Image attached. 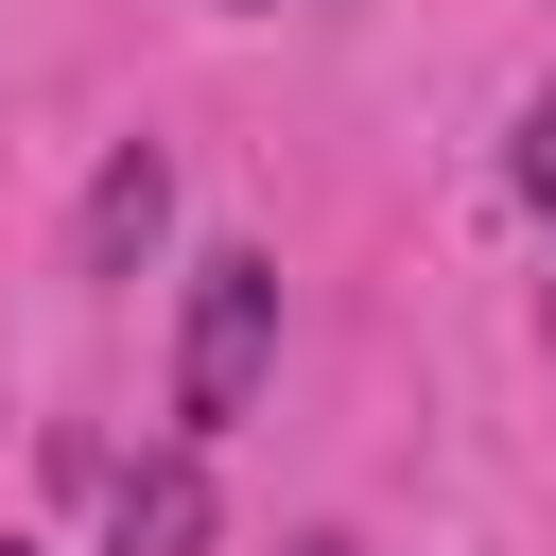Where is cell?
Listing matches in <instances>:
<instances>
[{"label":"cell","mask_w":556,"mask_h":556,"mask_svg":"<svg viewBox=\"0 0 556 556\" xmlns=\"http://www.w3.org/2000/svg\"><path fill=\"white\" fill-rule=\"evenodd\" d=\"M261 365H278V261H261V243H208V261H191V348H174V417H191V434H226V417L261 400Z\"/></svg>","instance_id":"6da1fadb"},{"label":"cell","mask_w":556,"mask_h":556,"mask_svg":"<svg viewBox=\"0 0 556 556\" xmlns=\"http://www.w3.org/2000/svg\"><path fill=\"white\" fill-rule=\"evenodd\" d=\"M156 226H174V156H156V139H122V156L87 174V226H70V261H87V278H122Z\"/></svg>","instance_id":"3957f363"},{"label":"cell","mask_w":556,"mask_h":556,"mask_svg":"<svg viewBox=\"0 0 556 556\" xmlns=\"http://www.w3.org/2000/svg\"><path fill=\"white\" fill-rule=\"evenodd\" d=\"M295 556H365V539H295Z\"/></svg>","instance_id":"5b68a950"},{"label":"cell","mask_w":556,"mask_h":556,"mask_svg":"<svg viewBox=\"0 0 556 556\" xmlns=\"http://www.w3.org/2000/svg\"><path fill=\"white\" fill-rule=\"evenodd\" d=\"M0 556H35V539H0Z\"/></svg>","instance_id":"8992f818"},{"label":"cell","mask_w":556,"mask_h":556,"mask_svg":"<svg viewBox=\"0 0 556 556\" xmlns=\"http://www.w3.org/2000/svg\"><path fill=\"white\" fill-rule=\"evenodd\" d=\"M104 521V556H208V469L191 452H52Z\"/></svg>","instance_id":"7a4b0ae2"},{"label":"cell","mask_w":556,"mask_h":556,"mask_svg":"<svg viewBox=\"0 0 556 556\" xmlns=\"http://www.w3.org/2000/svg\"><path fill=\"white\" fill-rule=\"evenodd\" d=\"M521 191H539V208H556V87H539V104H521Z\"/></svg>","instance_id":"277c9868"}]
</instances>
